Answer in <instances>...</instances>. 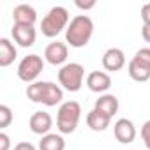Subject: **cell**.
Segmentation results:
<instances>
[{"label": "cell", "instance_id": "cell-1", "mask_svg": "<svg viewBox=\"0 0 150 150\" xmlns=\"http://www.w3.org/2000/svg\"><path fill=\"white\" fill-rule=\"evenodd\" d=\"M94 35V21L87 14L74 16L65 30V42L72 48H85Z\"/></svg>", "mask_w": 150, "mask_h": 150}, {"label": "cell", "instance_id": "cell-2", "mask_svg": "<svg viewBox=\"0 0 150 150\" xmlns=\"http://www.w3.org/2000/svg\"><path fill=\"white\" fill-rule=\"evenodd\" d=\"M27 97L32 103H39L44 106H57L64 99V90L60 85L53 81H34L27 87Z\"/></svg>", "mask_w": 150, "mask_h": 150}, {"label": "cell", "instance_id": "cell-3", "mask_svg": "<svg viewBox=\"0 0 150 150\" xmlns=\"http://www.w3.org/2000/svg\"><path fill=\"white\" fill-rule=\"evenodd\" d=\"M81 118V106L76 101H65L58 108L57 129L60 134H72Z\"/></svg>", "mask_w": 150, "mask_h": 150}, {"label": "cell", "instance_id": "cell-4", "mask_svg": "<svg viewBox=\"0 0 150 150\" xmlns=\"http://www.w3.org/2000/svg\"><path fill=\"white\" fill-rule=\"evenodd\" d=\"M69 23H71L69 21V11L65 7H62V6H55L42 18V21H41V32H42L44 37L51 39V37H57L64 28L67 30Z\"/></svg>", "mask_w": 150, "mask_h": 150}, {"label": "cell", "instance_id": "cell-5", "mask_svg": "<svg viewBox=\"0 0 150 150\" xmlns=\"http://www.w3.org/2000/svg\"><path fill=\"white\" fill-rule=\"evenodd\" d=\"M85 67L78 62H71L60 67L58 71V83L67 92H78L83 87Z\"/></svg>", "mask_w": 150, "mask_h": 150}, {"label": "cell", "instance_id": "cell-6", "mask_svg": "<svg viewBox=\"0 0 150 150\" xmlns=\"http://www.w3.org/2000/svg\"><path fill=\"white\" fill-rule=\"evenodd\" d=\"M127 72L134 81H148L150 80V48H141L131 58L127 65Z\"/></svg>", "mask_w": 150, "mask_h": 150}, {"label": "cell", "instance_id": "cell-7", "mask_svg": "<svg viewBox=\"0 0 150 150\" xmlns=\"http://www.w3.org/2000/svg\"><path fill=\"white\" fill-rule=\"evenodd\" d=\"M44 69V60L42 57L32 53V55H27L21 58V62L18 64V78L25 83H34L37 80V76L42 72Z\"/></svg>", "mask_w": 150, "mask_h": 150}, {"label": "cell", "instance_id": "cell-8", "mask_svg": "<svg viewBox=\"0 0 150 150\" xmlns=\"http://www.w3.org/2000/svg\"><path fill=\"white\" fill-rule=\"evenodd\" d=\"M67 57H69V48H67L65 42H60V41L50 42L44 50V58L51 65H62L67 60Z\"/></svg>", "mask_w": 150, "mask_h": 150}, {"label": "cell", "instance_id": "cell-9", "mask_svg": "<svg viewBox=\"0 0 150 150\" xmlns=\"http://www.w3.org/2000/svg\"><path fill=\"white\" fill-rule=\"evenodd\" d=\"M11 35L14 39V42L21 48H30L35 44V37H37V32L34 27L30 25H13V30H11Z\"/></svg>", "mask_w": 150, "mask_h": 150}, {"label": "cell", "instance_id": "cell-10", "mask_svg": "<svg viewBox=\"0 0 150 150\" xmlns=\"http://www.w3.org/2000/svg\"><path fill=\"white\" fill-rule=\"evenodd\" d=\"M28 127L34 134L46 136V134H50V131L53 127V118L46 111H35V113H32V117L28 120Z\"/></svg>", "mask_w": 150, "mask_h": 150}, {"label": "cell", "instance_id": "cell-11", "mask_svg": "<svg viewBox=\"0 0 150 150\" xmlns=\"http://www.w3.org/2000/svg\"><path fill=\"white\" fill-rule=\"evenodd\" d=\"M113 134L118 143H124V145L132 143L136 139V125L129 118H120L113 125Z\"/></svg>", "mask_w": 150, "mask_h": 150}, {"label": "cell", "instance_id": "cell-12", "mask_svg": "<svg viewBox=\"0 0 150 150\" xmlns=\"http://www.w3.org/2000/svg\"><path fill=\"white\" fill-rule=\"evenodd\" d=\"M87 87L96 94H104L111 87V78L104 71H92L87 76Z\"/></svg>", "mask_w": 150, "mask_h": 150}, {"label": "cell", "instance_id": "cell-13", "mask_svg": "<svg viewBox=\"0 0 150 150\" xmlns=\"http://www.w3.org/2000/svg\"><path fill=\"white\" fill-rule=\"evenodd\" d=\"M125 65V53L120 48H110L103 55V67L110 72H117Z\"/></svg>", "mask_w": 150, "mask_h": 150}, {"label": "cell", "instance_id": "cell-14", "mask_svg": "<svg viewBox=\"0 0 150 150\" xmlns=\"http://www.w3.org/2000/svg\"><path fill=\"white\" fill-rule=\"evenodd\" d=\"M13 20L14 25H30L34 27L37 21V11L28 4H20L13 9Z\"/></svg>", "mask_w": 150, "mask_h": 150}, {"label": "cell", "instance_id": "cell-15", "mask_svg": "<svg viewBox=\"0 0 150 150\" xmlns=\"http://www.w3.org/2000/svg\"><path fill=\"white\" fill-rule=\"evenodd\" d=\"M110 124H111V117H108L106 113H103V111H99L96 108L92 111H88V115H87V125L96 132L106 131L110 127Z\"/></svg>", "mask_w": 150, "mask_h": 150}, {"label": "cell", "instance_id": "cell-16", "mask_svg": "<svg viewBox=\"0 0 150 150\" xmlns=\"http://www.w3.org/2000/svg\"><path fill=\"white\" fill-rule=\"evenodd\" d=\"M94 108L99 110V111H103V113H106L108 117L113 118V115L118 113L120 103H118V99H117L113 94H103V96L96 101V106H94Z\"/></svg>", "mask_w": 150, "mask_h": 150}, {"label": "cell", "instance_id": "cell-17", "mask_svg": "<svg viewBox=\"0 0 150 150\" xmlns=\"http://www.w3.org/2000/svg\"><path fill=\"white\" fill-rule=\"evenodd\" d=\"M18 57V50L16 46L7 39L2 37L0 39V67H9Z\"/></svg>", "mask_w": 150, "mask_h": 150}, {"label": "cell", "instance_id": "cell-18", "mask_svg": "<svg viewBox=\"0 0 150 150\" xmlns=\"http://www.w3.org/2000/svg\"><path fill=\"white\" fill-rule=\"evenodd\" d=\"M39 150H65V139L62 138V134L50 132L46 136H41Z\"/></svg>", "mask_w": 150, "mask_h": 150}, {"label": "cell", "instance_id": "cell-19", "mask_svg": "<svg viewBox=\"0 0 150 150\" xmlns=\"http://www.w3.org/2000/svg\"><path fill=\"white\" fill-rule=\"evenodd\" d=\"M13 122V111L7 104H0V129L9 127Z\"/></svg>", "mask_w": 150, "mask_h": 150}, {"label": "cell", "instance_id": "cell-20", "mask_svg": "<svg viewBox=\"0 0 150 150\" xmlns=\"http://www.w3.org/2000/svg\"><path fill=\"white\" fill-rule=\"evenodd\" d=\"M141 138H143V143L145 146L150 150V120H146L141 127Z\"/></svg>", "mask_w": 150, "mask_h": 150}, {"label": "cell", "instance_id": "cell-21", "mask_svg": "<svg viewBox=\"0 0 150 150\" xmlns=\"http://www.w3.org/2000/svg\"><path fill=\"white\" fill-rule=\"evenodd\" d=\"M0 150H11V138L7 132H0Z\"/></svg>", "mask_w": 150, "mask_h": 150}, {"label": "cell", "instance_id": "cell-22", "mask_svg": "<svg viewBox=\"0 0 150 150\" xmlns=\"http://www.w3.org/2000/svg\"><path fill=\"white\" fill-rule=\"evenodd\" d=\"M74 4H76V7L81 9V11H90V9L96 7V0H88V2H83V0H76Z\"/></svg>", "mask_w": 150, "mask_h": 150}, {"label": "cell", "instance_id": "cell-23", "mask_svg": "<svg viewBox=\"0 0 150 150\" xmlns=\"http://www.w3.org/2000/svg\"><path fill=\"white\" fill-rule=\"evenodd\" d=\"M141 20L143 25H150V4H145L141 7Z\"/></svg>", "mask_w": 150, "mask_h": 150}, {"label": "cell", "instance_id": "cell-24", "mask_svg": "<svg viewBox=\"0 0 150 150\" xmlns=\"http://www.w3.org/2000/svg\"><path fill=\"white\" fill-rule=\"evenodd\" d=\"M13 150H37L30 141H20V143H16L14 145V148Z\"/></svg>", "mask_w": 150, "mask_h": 150}, {"label": "cell", "instance_id": "cell-25", "mask_svg": "<svg viewBox=\"0 0 150 150\" xmlns=\"http://www.w3.org/2000/svg\"><path fill=\"white\" fill-rule=\"evenodd\" d=\"M141 35H143V39H145L146 42H150V25H143V28H141Z\"/></svg>", "mask_w": 150, "mask_h": 150}]
</instances>
